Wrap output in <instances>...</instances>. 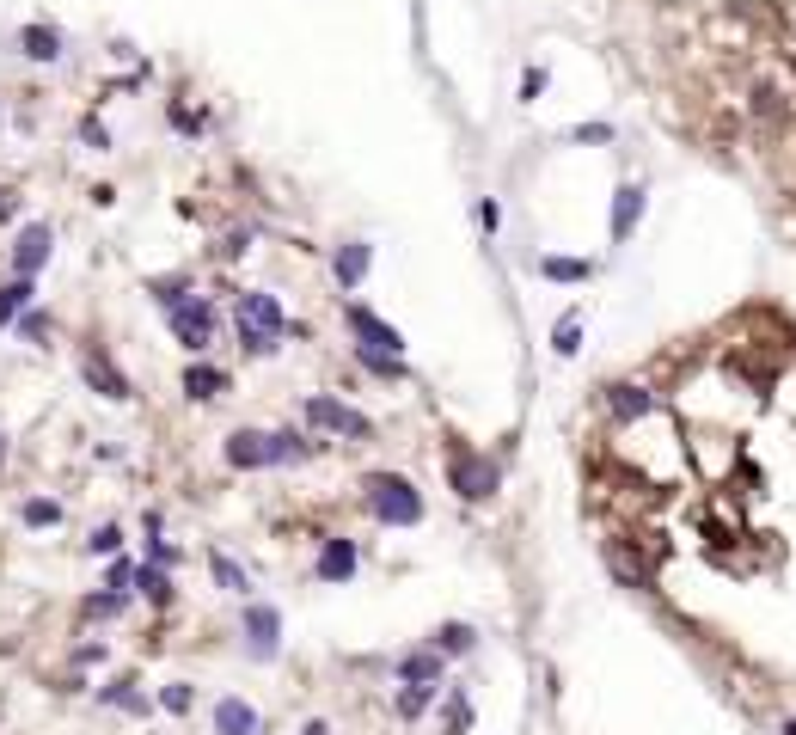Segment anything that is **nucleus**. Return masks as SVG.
Here are the masks:
<instances>
[{"label":"nucleus","instance_id":"58836bf2","mask_svg":"<svg viewBox=\"0 0 796 735\" xmlns=\"http://www.w3.org/2000/svg\"><path fill=\"white\" fill-rule=\"evenodd\" d=\"M19 331H25V337H43V331H49V319H43V313H19Z\"/></svg>","mask_w":796,"mask_h":735},{"label":"nucleus","instance_id":"c85d7f7f","mask_svg":"<svg viewBox=\"0 0 796 735\" xmlns=\"http://www.w3.org/2000/svg\"><path fill=\"white\" fill-rule=\"evenodd\" d=\"M123 601H129L123 588H105V595H92L80 613H86V619H117V613H123Z\"/></svg>","mask_w":796,"mask_h":735},{"label":"nucleus","instance_id":"79ce46f5","mask_svg":"<svg viewBox=\"0 0 796 735\" xmlns=\"http://www.w3.org/2000/svg\"><path fill=\"white\" fill-rule=\"evenodd\" d=\"M784 735H796V717H790V723H784Z\"/></svg>","mask_w":796,"mask_h":735},{"label":"nucleus","instance_id":"aec40b11","mask_svg":"<svg viewBox=\"0 0 796 735\" xmlns=\"http://www.w3.org/2000/svg\"><path fill=\"white\" fill-rule=\"evenodd\" d=\"M135 588H141V595L154 601V607L172 601V576H166V564H141V570H135Z\"/></svg>","mask_w":796,"mask_h":735},{"label":"nucleus","instance_id":"a19ab883","mask_svg":"<svg viewBox=\"0 0 796 735\" xmlns=\"http://www.w3.org/2000/svg\"><path fill=\"white\" fill-rule=\"evenodd\" d=\"M307 735H325V723H307Z\"/></svg>","mask_w":796,"mask_h":735},{"label":"nucleus","instance_id":"a211bd4d","mask_svg":"<svg viewBox=\"0 0 796 735\" xmlns=\"http://www.w3.org/2000/svg\"><path fill=\"white\" fill-rule=\"evenodd\" d=\"M184 392H190V399H221V392H227V374L209 368V362H190V368H184Z\"/></svg>","mask_w":796,"mask_h":735},{"label":"nucleus","instance_id":"4468645a","mask_svg":"<svg viewBox=\"0 0 796 735\" xmlns=\"http://www.w3.org/2000/svg\"><path fill=\"white\" fill-rule=\"evenodd\" d=\"M637 221H643V184H619V196H613V239H631Z\"/></svg>","mask_w":796,"mask_h":735},{"label":"nucleus","instance_id":"4c0bfd02","mask_svg":"<svg viewBox=\"0 0 796 735\" xmlns=\"http://www.w3.org/2000/svg\"><path fill=\"white\" fill-rule=\"evenodd\" d=\"M496 221H503V209H496L490 196H484V203H478V227H484V233H496Z\"/></svg>","mask_w":796,"mask_h":735},{"label":"nucleus","instance_id":"412c9836","mask_svg":"<svg viewBox=\"0 0 796 735\" xmlns=\"http://www.w3.org/2000/svg\"><path fill=\"white\" fill-rule=\"evenodd\" d=\"M307 454H313V441H307V435H294V429H276V435H270V460H276V466L307 460Z\"/></svg>","mask_w":796,"mask_h":735},{"label":"nucleus","instance_id":"e433bc0d","mask_svg":"<svg viewBox=\"0 0 796 735\" xmlns=\"http://www.w3.org/2000/svg\"><path fill=\"white\" fill-rule=\"evenodd\" d=\"M576 141H613V123H582Z\"/></svg>","mask_w":796,"mask_h":735},{"label":"nucleus","instance_id":"2eb2a0df","mask_svg":"<svg viewBox=\"0 0 796 735\" xmlns=\"http://www.w3.org/2000/svg\"><path fill=\"white\" fill-rule=\"evenodd\" d=\"M398 680L405 686H441V650H411L398 662Z\"/></svg>","mask_w":796,"mask_h":735},{"label":"nucleus","instance_id":"7c9ffc66","mask_svg":"<svg viewBox=\"0 0 796 735\" xmlns=\"http://www.w3.org/2000/svg\"><path fill=\"white\" fill-rule=\"evenodd\" d=\"M86 546H92V552H117V546H123V527H117V521L92 527V539H86Z\"/></svg>","mask_w":796,"mask_h":735},{"label":"nucleus","instance_id":"0eeeda50","mask_svg":"<svg viewBox=\"0 0 796 735\" xmlns=\"http://www.w3.org/2000/svg\"><path fill=\"white\" fill-rule=\"evenodd\" d=\"M227 466H239V472L276 466V460H270V435H264V429H233V435H227Z\"/></svg>","mask_w":796,"mask_h":735},{"label":"nucleus","instance_id":"f03ea898","mask_svg":"<svg viewBox=\"0 0 796 735\" xmlns=\"http://www.w3.org/2000/svg\"><path fill=\"white\" fill-rule=\"evenodd\" d=\"M368 509H374V521H386V527H417V521H423L417 484L398 478V472H374V478H368Z\"/></svg>","mask_w":796,"mask_h":735},{"label":"nucleus","instance_id":"2f4dec72","mask_svg":"<svg viewBox=\"0 0 796 735\" xmlns=\"http://www.w3.org/2000/svg\"><path fill=\"white\" fill-rule=\"evenodd\" d=\"M105 705H123V711H141V693L129 680H117V686H105Z\"/></svg>","mask_w":796,"mask_h":735},{"label":"nucleus","instance_id":"473e14b6","mask_svg":"<svg viewBox=\"0 0 796 735\" xmlns=\"http://www.w3.org/2000/svg\"><path fill=\"white\" fill-rule=\"evenodd\" d=\"M160 705L184 717V711H190V686H184V680H172V686H166V693H160Z\"/></svg>","mask_w":796,"mask_h":735},{"label":"nucleus","instance_id":"c9c22d12","mask_svg":"<svg viewBox=\"0 0 796 735\" xmlns=\"http://www.w3.org/2000/svg\"><path fill=\"white\" fill-rule=\"evenodd\" d=\"M539 92H545V68H527V74H521V98H527V105H533V98H539Z\"/></svg>","mask_w":796,"mask_h":735},{"label":"nucleus","instance_id":"423d86ee","mask_svg":"<svg viewBox=\"0 0 796 735\" xmlns=\"http://www.w3.org/2000/svg\"><path fill=\"white\" fill-rule=\"evenodd\" d=\"M601 405H607L613 423H637V417H650V411H656V392H650V386H637V380H613V386L601 392Z\"/></svg>","mask_w":796,"mask_h":735},{"label":"nucleus","instance_id":"c756f323","mask_svg":"<svg viewBox=\"0 0 796 735\" xmlns=\"http://www.w3.org/2000/svg\"><path fill=\"white\" fill-rule=\"evenodd\" d=\"M56 521H62V509L49 503V497H31L25 503V527H56Z\"/></svg>","mask_w":796,"mask_h":735},{"label":"nucleus","instance_id":"39448f33","mask_svg":"<svg viewBox=\"0 0 796 735\" xmlns=\"http://www.w3.org/2000/svg\"><path fill=\"white\" fill-rule=\"evenodd\" d=\"M166 319H172V331H178V343H184L190 356H203L209 343H215V307L196 301V294H184L178 307H166Z\"/></svg>","mask_w":796,"mask_h":735},{"label":"nucleus","instance_id":"20e7f679","mask_svg":"<svg viewBox=\"0 0 796 735\" xmlns=\"http://www.w3.org/2000/svg\"><path fill=\"white\" fill-rule=\"evenodd\" d=\"M447 478H454V490L466 503H484V497H496V466L484 460V454H472V448H447Z\"/></svg>","mask_w":796,"mask_h":735},{"label":"nucleus","instance_id":"393cba45","mask_svg":"<svg viewBox=\"0 0 796 735\" xmlns=\"http://www.w3.org/2000/svg\"><path fill=\"white\" fill-rule=\"evenodd\" d=\"M209 570H215V582L227 588V595H245V588H252V576H245V570H239L227 552H215V558H209Z\"/></svg>","mask_w":796,"mask_h":735},{"label":"nucleus","instance_id":"ddd939ff","mask_svg":"<svg viewBox=\"0 0 796 735\" xmlns=\"http://www.w3.org/2000/svg\"><path fill=\"white\" fill-rule=\"evenodd\" d=\"M319 576L325 582H350L356 576V539H325L319 546Z\"/></svg>","mask_w":796,"mask_h":735},{"label":"nucleus","instance_id":"b1692460","mask_svg":"<svg viewBox=\"0 0 796 735\" xmlns=\"http://www.w3.org/2000/svg\"><path fill=\"white\" fill-rule=\"evenodd\" d=\"M472 644H478V631H472V625H460V619L435 631V650H441V656H466Z\"/></svg>","mask_w":796,"mask_h":735},{"label":"nucleus","instance_id":"37998d69","mask_svg":"<svg viewBox=\"0 0 796 735\" xmlns=\"http://www.w3.org/2000/svg\"><path fill=\"white\" fill-rule=\"evenodd\" d=\"M0 460H7V441H0Z\"/></svg>","mask_w":796,"mask_h":735},{"label":"nucleus","instance_id":"9d476101","mask_svg":"<svg viewBox=\"0 0 796 735\" xmlns=\"http://www.w3.org/2000/svg\"><path fill=\"white\" fill-rule=\"evenodd\" d=\"M245 637H252V656H276V637H282V613L252 601L245 607Z\"/></svg>","mask_w":796,"mask_h":735},{"label":"nucleus","instance_id":"7ed1b4c3","mask_svg":"<svg viewBox=\"0 0 796 735\" xmlns=\"http://www.w3.org/2000/svg\"><path fill=\"white\" fill-rule=\"evenodd\" d=\"M307 423H313L319 435H337V441H374V423H368L356 405L325 399V392H313V399H307Z\"/></svg>","mask_w":796,"mask_h":735},{"label":"nucleus","instance_id":"1a4fd4ad","mask_svg":"<svg viewBox=\"0 0 796 735\" xmlns=\"http://www.w3.org/2000/svg\"><path fill=\"white\" fill-rule=\"evenodd\" d=\"M601 558H607V570H613L625 588H650V564H643V552H631V539H607Z\"/></svg>","mask_w":796,"mask_h":735},{"label":"nucleus","instance_id":"ea45409f","mask_svg":"<svg viewBox=\"0 0 796 735\" xmlns=\"http://www.w3.org/2000/svg\"><path fill=\"white\" fill-rule=\"evenodd\" d=\"M13 215H19V196H13V190H0V221H13Z\"/></svg>","mask_w":796,"mask_h":735},{"label":"nucleus","instance_id":"f704fd0d","mask_svg":"<svg viewBox=\"0 0 796 735\" xmlns=\"http://www.w3.org/2000/svg\"><path fill=\"white\" fill-rule=\"evenodd\" d=\"M172 129H178V135H203V117H190L184 105H172Z\"/></svg>","mask_w":796,"mask_h":735},{"label":"nucleus","instance_id":"6e6552de","mask_svg":"<svg viewBox=\"0 0 796 735\" xmlns=\"http://www.w3.org/2000/svg\"><path fill=\"white\" fill-rule=\"evenodd\" d=\"M343 319H350V331H356V343H368V350H386V356H398V350H405V337H398L386 319H374L368 307H350V313H343Z\"/></svg>","mask_w":796,"mask_h":735},{"label":"nucleus","instance_id":"5701e85b","mask_svg":"<svg viewBox=\"0 0 796 735\" xmlns=\"http://www.w3.org/2000/svg\"><path fill=\"white\" fill-rule=\"evenodd\" d=\"M539 276L545 282H588L594 264H582V258H539Z\"/></svg>","mask_w":796,"mask_h":735},{"label":"nucleus","instance_id":"f8f14e48","mask_svg":"<svg viewBox=\"0 0 796 735\" xmlns=\"http://www.w3.org/2000/svg\"><path fill=\"white\" fill-rule=\"evenodd\" d=\"M80 368H86V386H92V392H105V399H129V380H123V368H117L111 356H98V350H92Z\"/></svg>","mask_w":796,"mask_h":735},{"label":"nucleus","instance_id":"6ab92c4d","mask_svg":"<svg viewBox=\"0 0 796 735\" xmlns=\"http://www.w3.org/2000/svg\"><path fill=\"white\" fill-rule=\"evenodd\" d=\"M19 43H25L31 62H56V56H62V31H49V25H25Z\"/></svg>","mask_w":796,"mask_h":735},{"label":"nucleus","instance_id":"f257e3e1","mask_svg":"<svg viewBox=\"0 0 796 735\" xmlns=\"http://www.w3.org/2000/svg\"><path fill=\"white\" fill-rule=\"evenodd\" d=\"M233 325H239V350L245 356H270L276 350V337L288 331V319H282V307H276V294H239V313H233Z\"/></svg>","mask_w":796,"mask_h":735},{"label":"nucleus","instance_id":"dca6fc26","mask_svg":"<svg viewBox=\"0 0 796 735\" xmlns=\"http://www.w3.org/2000/svg\"><path fill=\"white\" fill-rule=\"evenodd\" d=\"M368 264H374V252H368L362 239H356V245H337V258H331V270H337L343 288H356V282L368 276Z\"/></svg>","mask_w":796,"mask_h":735},{"label":"nucleus","instance_id":"cd10ccee","mask_svg":"<svg viewBox=\"0 0 796 735\" xmlns=\"http://www.w3.org/2000/svg\"><path fill=\"white\" fill-rule=\"evenodd\" d=\"M435 693H441V686H405V693H398V717H405V723H411V717H423Z\"/></svg>","mask_w":796,"mask_h":735},{"label":"nucleus","instance_id":"bb28decb","mask_svg":"<svg viewBox=\"0 0 796 735\" xmlns=\"http://www.w3.org/2000/svg\"><path fill=\"white\" fill-rule=\"evenodd\" d=\"M552 350H558V356H576V350H582V319H576V313H564V319H558Z\"/></svg>","mask_w":796,"mask_h":735},{"label":"nucleus","instance_id":"f3484780","mask_svg":"<svg viewBox=\"0 0 796 735\" xmlns=\"http://www.w3.org/2000/svg\"><path fill=\"white\" fill-rule=\"evenodd\" d=\"M215 729L221 735H258V711L245 705V699H221L215 705Z\"/></svg>","mask_w":796,"mask_h":735},{"label":"nucleus","instance_id":"9b49d317","mask_svg":"<svg viewBox=\"0 0 796 735\" xmlns=\"http://www.w3.org/2000/svg\"><path fill=\"white\" fill-rule=\"evenodd\" d=\"M49 245H56V233H49V227H25L19 245H13V270H19V276H37L43 258H49Z\"/></svg>","mask_w":796,"mask_h":735},{"label":"nucleus","instance_id":"4be33fe9","mask_svg":"<svg viewBox=\"0 0 796 735\" xmlns=\"http://www.w3.org/2000/svg\"><path fill=\"white\" fill-rule=\"evenodd\" d=\"M25 307H31V276H13L7 288H0V325H13Z\"/></svg>","mask_w":796,"mask_h":735},{"label":"nucleus","instance_id":"72a5a7b5","mask_svg":"<svg viewBox=\"0 0 796 735\" xmlns=\"http://www.w3.org/2000/svg\"><path fill=\"white\" fill-rule=\"evenodd\" d=\"M80 141H86V147H111V129L98 123V117H86V123H80Z\"/></svg>","mask_w":796,"mask_h":735},{"label":"nucleus","instance_id":"a878e982","mask_svg":"<svg viewBox=\"0 0 796 735\" xmlns=\"http://www.w3.org/2000/svg\"><path fill=\"white\" fill-rule=\"evenodd\" d=\"M356 362H362L368 374H386V380H398V374H405V362H398V356H386V350H368V343H356Z\"/></svg>","mask_w":796,"mask_h":735}]
</instances>
